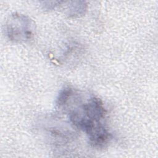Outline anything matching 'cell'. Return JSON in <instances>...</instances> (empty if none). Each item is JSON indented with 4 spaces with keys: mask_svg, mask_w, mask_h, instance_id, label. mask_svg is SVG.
I'll list each match as a JSON object with an SVG mask.
<instances>
[{
    "mask_svg": "<svg viewBox=\"0 0 158 158\" xmlns=\"http://www.w3.org/2000/svg\"><path fill=\"white\" fill-rule=\"evenodd\" d=\"M34 25L33 20L27 16L15 13L9 17L6 22V35L11 41L27 42L34 35Z\"/></svg>",
    "mask_w": 158,
    "mask_h": 158,
    "instance_id": "7a4b0ae2",
    "label": "cell"
},
{
    "mask_svg": "<svg viewBox=\"0 0 158 158\" xmlns=\"http://www.w3.org/2000/svg\"><path fill=\"white\" fill-rule=\"evenodd\" d=\"M80 99L78 94V105L66 103L60 109L67 110L72 124L86 133L93 146L104 147L108 143L110 135L105 125L106 111L103 103L94 96H91L84 101Z\"/></svg>",
    "mask_w": 158,
    "mask_h": 158,
    "instance_id": "6da1fadb",
    "label": "cell"
}]
</instances>
